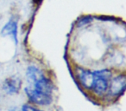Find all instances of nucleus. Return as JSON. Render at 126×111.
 Masks as SVG:
<instances>
[{
	"mask_svg": "<svg viewBox=\"0 0 126 111\" xmlns=\"http://www.w3.org/2000/svg\"><path fill=\"white\" fill-rule=\"evenodd\" d=\"M25 93L32 102L39 105H49L52 102V96L51 95L42 93L40 91L34 89L30 87L25 88Z\"/></svg>",
	"mask_w": 126,
	"mask_h": 111,
	"instance_id": "nucleus-1",
	"label": "nucleus"
},
{
	"mask_svg": "<svg viewBox=\"0 0 126 111\" xmlns=\"http://www.w3.org/2000/svg\"><path fill=\"white\" fill-rule=\"evenodd\" d=\"M30 87L34 89L40 91L42 93L47 94V95H51L53 91V83L48 78L45 77V76H42L36 81H35L33 83H30Z\"/></svg>",
	"mask_w": 126,
	"mask_h": 111,
	"instance_id": "nucleus-2",
	"label": "nucleus"
},
{
	"mask_svg": "<svg viewBox=\"0 0 126 111\" xmlns=\"http://www.w3.org/2000/svg\"><path fill=\"white\" fill-rule=\"evenodd\" d=\"M20 88H21V80L17 76H11L7 78L3 84V89L9 95L17 93Z\"/></svg>",
	"mask_w": 126,
	"mask_h": 111,
	"instance_id": "nucleus-3",
	"label": "nucleus"
},
{
	"mask_svg": "<svg viewBox=\"0 0 126 111\" xmlns=\"http://www.w3.org/2000/svg\"><path fill=\"white\" fill-rule=\"evenodd\" d=\"M78 77H79V83H81L84 88L92 89V87L94 81V74L88 69H78Z\"/></svg>",
	"mask_w": 126,
	"mask_h": 111,
	"instance_id": "nucleus-4",
	"label": "nucleus"
},
{
	"mask_svg": "<svg viewBox=\"0 0 126 111\" xmlns=\"http://www.w3.org/2000/svg\"><path fill=\"white\" fill-rule=\"evenodd\" d=\"M126 78L124 76H118L113 78L110 84V93L113 95H117L124 92L125 89Z\"/></svg>",
	"mask_w": 126,
	"mask_h": 111,
	"instance_id": "nucleus-5",
	"label": "nucleus"
},
{
	"mask_svg": "<svg viewBox=\"0 0 126 111\" xmlns=\"http://www.w3.org/2000/svg\"><path fill=\"white\" fill-rule=\"evenodd\" d=\"M94 74V73H93ZM109 88L108 79H105L99 76L94 74V81L92 87V89L97 94V95H103L107 91Z\"/></svg>",
	"mask_w": 126,
	"mask_h": 111,
	"instance_id": "nucleus-6",
	"label": "nucleus"
},
{
	"mask_svg": "<svg viewBox=\"0 0 126 111\" xmlns=\"http://www.w3.org/2000/svg\"><path fill=\"white\" fill-rule=\"evenodd\" d=\"M17 23L14 20H10L4 27H3L2 30H1V35L5 37L8 35H11L12 37L14 38L15 42H17Z\"/></svg>",
	"mask_w": 126,
	"mask_h": 111,
	"instance_id": "nucleus-7",
	"label": "nucleus"
},
{
	"mask_svg": "<svg viewBox=\"0 0 126 111\" xmlns=\"http://www.w3.org/2000/svg\"><path fill=\"white\" fill-rule=\"evenodd\" d=\"M92 21H93V18H92V17H90V16L84 17V18H82L81 19L79 20L78 25H79V26H83V25H86V24H87V23H91Z\"/></svg>",
	"mask_w": 126,
	"mask_h": 111,
	"instance_id": "nucleus-8",
	"label": "nucleus"
},
{
	"mask_svg": "<svg viewBox=\"0 0 126 111\" xmlns=\"http://www.w3.org/2000/svg\"><path fill=\"white\" fill-rule=\"evenodd\" d=\"M23 111H42V110H40L38 109H35V108L32 107V106H30V105H24L23 106Z\"/></svg>",
	"mask_w": 126,
	"mask_h": 111,
	"instance_id": "nucleus-9",
	"label": "nucleus"
}]
</instances>
